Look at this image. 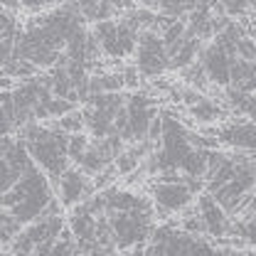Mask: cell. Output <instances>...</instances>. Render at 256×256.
<instances>
[{
  "label": "cell",
  "instance_id": "6da1fadb",
  "mask_svg": "<svg viewBox=\"0 0 256 256\" xmlns=\"http://www.w3.org/2000/svg\"><path fill=\"white\" fill-rule=\"evenodd\" d=\"M18 138L25 143L32 162L50 178V182H57L64 172L72 168L69 158H66L69 136L57 126V121L28 124L18 133Z\"/></svg>",
  "mask_w": 256,
  "mask_h": 256
},
{
  "label": "cell",
  "instance_id": "7a4b0ae2",
  "mask_svg": "<svg viewBox=\"0 0 256 256\" xmlns=\"http://www.w3.org/2000/svg\"><path fill=\"white\" fill-rule=\"evenodd\" d=\"M57 194L52 190L50 178L40 170L32 168L30 172H25L18 185L2 197V210L10 212L20 224H32L40 217H44L47 207L52 204Z\"/></svg>",
  "mask_w": 256,
  "mask_h": 256
},
{
  "label": "cell",
  "instance_id": "3957f363",
  "mask_svg": "<svg viewBox=\"0 0 256 256\" xmlns=\"http://www.w3.org/2000/svg\"><path fill=\"white\" fill-rule=\"evenodd\" d=\"M158 114L160 106L156 96L146 94V92H130L126 96V108L118 114V118L114 124V136H118L128 146L148 140L150 124Z\"/></svg>",
  "mask_w": 256,
  "mask_h": 256
},
{
  "label": "cell",
  "instance_id": "277c9868",
  "mask_svg": "<svg viewBox=\"0 0 256 256\" xmlns=\"http://www.w3.org/2000/svg\"><path fill=\"white\" fill-rule=\"evenodd\" d=\"M133 64H136L140 79H158L170 69V57L165 52L162 37L158 32H140Z\"/></svg>",
  "mask_w": 256,
  "mask_h": 256
},
{
  "label": "cell",
  "instance_id": "5b68a950",
  "mask_svg": "<svg viewBox=\"0 0 256 256\" xmlns=\"http://www.w3.org/2000/svg\"><path fill=\"white\" fill-rule=\"evenodd\" d=\"M150 200H153V207H156L158 220L168 222L172 214L188 212L192 204H194L197 197L185 185V180L182 182H160V180H153V185H150Z\"/></svg>",
  "mask_w": 256,
  "mask_h": 256
},
{
  "label": "cell",
  "instance_id": "8992f818",
  "mask_svg": "<svg viewBox=\"0 0 256 256\" xmlns=\"http://www.w3.org/2000/svg\"><path fill=\"white\" fill-rule=\"evenodd\" d=\"M214 136L222 146L232 148L234 153H244V156L256 158V124H252L249 118L229 116L224 124L214 128Z\"/></svg>",
  "mask_w": 256,
  "mask_h": 256
},
{
  "label": "cell",
  "instance_id": "52a82bcc",
  "mask_svg": "<svg viewBox=\"0 0 256 256\" xmlns=\"http://www.w3.org/2000/svg\"><path fill=\"white\" fill-rule=\"evenodd\" d=\"M52 190L57 194V200L62 202V207H69V210L84 204L86 200H92L96 194L94 180L89 175H84L79 168H69L57 182H52Z\"/></svg>",
  "mask_w": 256,
  "mask_h": 256
},
{
  "label": "cell",
  "instance_id": "ba28073f",
  "mask_svg": "<svg viewBox=\"0 0 256 256\" xmlns=\"http://www.w3.org/2000/svg\"><path fill=\"white\" fill-rule=\"evenodd\" d=\"M194 207H197V212H200V217L204 222V232H207L210 239H214L217 244H224V242H229V236H234V222H232V217L214 202L212 194L202 192L194 200Z\"/></svg>",
  "mask_w": 256,
  "mask_h": 256
},
{
  "label": "cell",
  "instance_id": "9c48e42d",
  "mask_svg": "<svg viewBox=\"0 0 256 256\" xmlns=\"http://www.w3.org/2000/svg\"><path fill=\"white\" fill-rule=\"evenodd\" d=\"M197 62L204 69V74H207V79H210L212 86H217V89H226L229 86V74H232V62L234 60L224 52L217 42L202 44Z\"/></svg>",
  "mask_w": 256,
  "mask_h": 256
},
{
  "label": "cell",
  "instance_id": "30bf717a",
  "mask_svg": "<svg viewBox=\"0 0 256 256\" xmlns=\"http://www.w3.org/2000/svg\"><path fill=\"white\" fill-rule=\"evenodd\" d=\"M190 118H194L197 126H210V124H224L229 118V111L224 108L222 101H214L212 96H202L194 106L188 108Z\"/></svg>",
  "mask_w": 256,
  "mask_h": 256
},
{
  "label": "cell",
  "instance_id": "8fae6325",
  "mask_svg": "<svg viewBox=\"0 0 256 256\" xmlns=\"http://www.w3.org/2000/svg\"><path fill=\"white\" fill-rule=\"evenodd\" d=\"M79 15L84 18V22H106V20H116V15L121 10H130L133 5H114V2H79Z\"/></svg>",
  "mask_w": 256,
  "mask_h": 256
},
{
  "label": "cell",
  "instance_id": "7c38bea8",
  "mask_svg": "<svg viewBox=\"0 0 256 256\" xmlns=\"http://www.w3.org/2000/svg\"><path fill=\"white\" fill-rule=\"evenodd\" d=\"M180 74H182V82H185V86H190V89L200 92V94H204V92L212 86V84H210V79H207V74H204V69L200 66V62H194L192 66L182 69Z\"/></svg>",
  "mask_w": 256,
  "mask_h": 256
},
{
  "label": "cell",
  "instance_id": "4fadbf2b",
  "mask_svg": "<svg viewBox=\"0 0 256 256\" xmlns=\"http://www.w3.org/2000/svg\"><path fill=\"white\" fill-rule=\"evenodd\" d=\"M232 222H234V236L256 252V214L249 220H232Z\"/></svg>",
  "mask_w": 256,
  "mask_h": 256
},
{
  "label": "cell",
  "instance_id": "5bb4252c",
  "mask_svg": "<svg viewBox=\"0 0 256 256\" xmlns=\"http://www.w3.org/2000/svg\"><path fill=\"white\" fill-rule=\"evenodd\" d=\"M92 138L86 133H76V136H69V146H66V158L69 162H74V168L79 165V160L84 158L86 148H89Z\"/></svg>",
  "mask_w": 256,
  "mask_h": 256
},
{
  "label": "cell",
  "instance_id": "9a60e30c",
  "mask_svg": "<svg viewBox=\"0 0 256 256\" xmlns=\"http://www.w3.org/2000/svg\"><path fill=\"white\" fill-rule=\"evenodd\" d=\"M57 126L62 128L66 136H76V133H84V130H86V124H84V114H82V108H76V111L66 114L64 118H60V121H57Z\"/></svg>",
  "mask_w": 256,
  "mask_h": 256
},
{
  "label": "cell",
  "instance_id": "2e32d148",
  "mask_svg": "<svg viewBox=\"0 0 256 256\" xmlns=\"http://www.w3.org/2000/svg\"><path fill=\"white\" fill-rule=\"evenodd\" d=\"M114 168H116V172H118V178H130L138 168H140V160L136 158L130 150H124L118 158H116V162H114Z\"/></svg>",
  "mask_w": 256,
  "mask_h": 256
},
{
  "label": "cell",
  "instance_id": "e0dca14e",
  "mask_svg": "<svg viewBox=\"0 0 256 256\" xmlns=\"http://www.w3.org/2000/svg\"><path fill=\"white\" fill-rule=\"evenodd\" d=\"M18 180H20V175L8 165V160L0 156V194H8V192L18 185Z\"/></svg>",
  "mask_w": 256,
  "mask_h": 256
},
{
  "label": "cell",
  "instance_id": "ac0fdd59",
  "mask_svg": "<svg viewBox=\"0 0 256 256\" xmlns=\"http://www.w3.org/2000/svg\"><path fill=\"white\" fill-rule=\"evenodd\" d=\"M236 60H244V62H254L256 60V42L249 34L239 42V47H236Z\"/></svg>",
  "mask_w": 256,
  "mask_h": 256
},
{
  "label": "cell",
  "instance_id": "d6986e66",
  "mask_svg": "<svg viewBox=\"0 0 256 256\" xmlns=\"http://www.w3.org/2000/svg\"><path fill=\"white\" fill-rule=\"evenodd\" d=\"M121 74H124V84H126V89L136 92V89L140 86V74H138L136 64H128V66L124 69V72H121Z\"/></svg>",
  "mask_w": 256,
  "mask_h": 256
},
{
  "label": "cell",
  "instance_id": "ffe728a7",
  "mask_svg": "<svg viewBox=\"0 0 256 256\" xmlns=\"http://www.w3.org/2000/svg\"><path fill=\"white\" fill-rule=\"evenodd\" d=\"M212 256H242V252L239 249H234V246H214V252H212Z\"/></svg>",
  "mask_w": 256,
  "mask_h": 256
},
{
  "label": "cell",
  "instance_id": "44dd1931",
  "mask_svg": "<svg viewBox=\"0 0 256 256\" xmlns=\"http://www.w3.org/2000/svg\"><path fill=\"white\" fill-rule=\"evenodd\" d=\"M82 256H128L126 252H106V249H92V252H84Z\"/></svg>",
  "mask_w": 256,
  "mask_h": 256
},
{
  "label": "cell",
  "instance_id": "7402d4cb",
  "mask_svg": "<svg viewBox=\"0 0 256 256\" xmlns=\"http://www.w3.org/2000/svg\"><path fill=\"white\" fill-rule=\"evenodd\" d=\"M10 89H15V82L0 69V92H10Z\"/></svg>",
  "mask_w": 256,
  "mask_h": 256
},
{
  "label": "cell",
  "instance_id": "603a6c76",
  "mask_svg": "<svg viewBox=\"0 0 256 256\" xmlns=\"http://www.w3.org/2000/svg\"><path fill=\"white\" fill-rule=\"evenodd\" d=\"M242 256H256V252H242Z\"/></svg>",
  "mask_w": 256,
  "mask_h": 256
}]
</instances>
